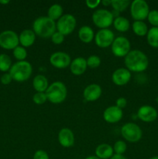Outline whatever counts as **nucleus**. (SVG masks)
I'll return each mask as SVG.
<instances>
[{
  "label": "nucleus",
  "instance_id": "12",
  "mask_svg": "<svg viewBox=\"0 0 158 159\" xmlns=\"http://www.w3.org/2000/svg\"><path fill=\"white\" fill-rule=\"evenodd\" d=\"M50 62L54 68L63 69L71 65V59L69 54L67 53L57 51L51 54L50 57Z\"/></svg>",
  "mask_w": 158,
  "mask_h": 159
},
{
  "label": "nucleus",
  "instance_id": "13",
  "mask_svg": "<svg viewBox=\"0 0 158 159\" xmlns=\"http://www.w3.org/2000/svg\"><path fill=\"white\" fill-rule=\"evenodd\" d=\"M137 116L140 120L146 123H150L156 120L158 116V113L154 107L145 105L141 107L138 110Z\"/></svg>",
  "mask_w": 158,
  "mask_h": 159
},
{
  "label": "nucleus",
  "instance_id": "15",
  "mask_svg": "<svg viewBox=\"0 0 158 159\" xmlns=\"http://www.w3.org/2000/svg\"><path fill=\"white\" fill-rule=\"evenodd\" d=\"M112 79L116 85H126L131 79V73L127 68H119L112 73Z\"/></svg>",
  "mask_w": 158,
  "mask_h": 159
},
{
  "label": "nucleus",
  "instance_id": "26",
  "mask_svg": "<svg viewBox=\"0 0 158 159\" xmlns=\"http://www.w3.org/2000/svg\"><path fill=\"white\" fill-rule=\"evenodd\" d=\"M133 31L136 35L139 37H143L147 35L148 32V28L147 24L143 21H134L132 25Z\"/></svg>",
  "mask_w": 158,
  "mask_h": 159
},
{
  "label": "nucleus",
  "instance_id": "35",
  "mask_svg": "<svg viewBox=\"0 0 158 159\" xmlns=\"http://www.w3.org/2000/svg\"><path fill=\"white\" fill-rule=\"evenodd\" d=\"M33 159H50L49 155L45 151L38 150L34 153Z\"/></svg>",
  "mask_w": 158,
  "mask_h": 159
},
{
  "label": "nucleus",
  "instance_id": "40",
  "mask_svg": "<svg viewBox=\"0 0 158 159\" xmlns=\"http://www.w3.org/2000/svg\"><path fill=\"white\" fill-rule=\"evenodd\" d=\"M101 3L102 5H104L105 6H108L109 5H111L112 1H110V0H103V1H101Z\"/></svg>",
  "mask_w": 158,
  "mask_h": 159
},
{
  "label": "nucleus",
  "instance_id": "22",
  "mask_svg": "<svg viewBox=\"0 0 158 159\" xmlns=\"http://www.w3.org/2000/svg\"><path fill=\"white\" fill-rule=\"evenodd\" d=\"M78 37L82 42L85 43H88L92 41L93 39L94 38V31L90 26H83L79 30Z\"/></svg>",
  "mask_w": 158,
  "mask_h": 159
},
{
  "label": "nucleus",
  "instance_id": "5",
  "mask_svg": "<svg viewBox=\"0 0 158 159\" xmlns=\"http://www.w3.org/2000/svg\"><path fill=\"white\" fill-rule=\"evenodd\" d=\"M92 21L97 27L101 29H108L114 21V16L110 11L99 9L92 14Z\"/></svg>",
  "mask_w": 158,
  "mask_h": 159
},
{
  "label": "nucleus",
  "instance_id": "29",
  "mask_svg": "<svg viewBox=\"0 0 158 159\" xmlns=\"http://www.w3.org/2000/svg\"><path fill=\"white\" fill-rule=\"evenodd\" d=\"M13 56L18 61H25V59L27 57V51L25 49V48L22 46H18L13 50Z\"/></svg>",
  "mask_w": 158,
  "mask_h": 159
},
{
  "label": "nucleus",
  "instance_id": "20",
  "mask_svg": "<svg viewBox=\"0 0 158 159\" xmlns=\"http://www.w3.org/2000/svg\"><path fill=\"white\" fill-rule=\"evenodd\" d=\"M95 156L100 159H109L113 156V148L108 144H101L94 151Z\"/></svg>",
  "mask_w": 158,
  "mask_h": 159
},
{
  "label": "nucleus",
  "instance_id": "43",
  "mask_svg": "<svg viewBox=\"0 0 158 159\" xmlns=\"http://www.w3.org/2000/svg\"><path fill=\"white\" fill-rule=\"evenodd\" d=\"M149 159H158V156H153V157H152V158H150Z\"/></svg>",
  "mask_w": 158,
  "mask_h": 159
},
{
  "label": "nucleus",
  "instance_id": "8",
  "mask_svg": "<svg viewBox=\"0 0 158 159\" xmlns=\"http://www.w3.org/2000/svg\"><path fill=\"white\" fill-rule=\"evenodd\" d=\"M77 24L75 17L71 14H64L56 23L57 31L63 35H68L74 30Z\"/></svg>",
  "mask_w": 158,
  "mask_h": 159
},
{
  "label": "nucleus",
  "instance_id": "32",
  "mask_svg": "<svg viewBox=\"0 0 158 159\" xmlns=\"http://www.w3.org/2000/svg\"><path fill=\"white\" fill-rule=\"evenodd\" d=\"M147 20L153 27H158V10L153 9V10L150 11Z\"/></svg>",
  "mask_w": 158,
  "mask_h": 159
},
{
  "label": "nucleus",
  "instance_id": "14",
  "mask_svg": "<svg viewBox=\"0 0 158 159\" xmlns=\"http://www.w3.org/2000/svg\"><path fill=\"white\" fill-rule=\"evenodd\" d=\"M122 110L116 106H112L105 109L103 113V118L108 124H115L119 122L122 118Z\"/></svg>",
  "mask_w": 158,
  "mask_h": 159
},
{
  "label": "nucleus",
  "instance_id": "25",
  "mask_svg": "<svg viewBox=\"0 0 158 159\" xmlns=\"http://www.w3.org/2000/svg\"><path fill=\"white\" fill-rule=\"evenodd\" d=\"M147 43L152 48H158V27H152L148 30L147 34Z\"/></svg>",
  "mask_w": 158,
  "mask_h": 159
},
{
  "label": "nucleus",
  "instance_id": "36",
  "mask_svg": "<svg viewBox=\"0 0 158 159\" xmlns=\"http://www.w3.org/2000/svg\"><path fill=\"white\" fill-rule=\"evenodd\" d=\"M0 81H1V82L3 85H9L12 81V78L9 73H5V74H3L2 75Z\"/></svg>",
  "mask_w": 158,
  "mask_h": 159
},
{
  "label": "nucleus",
  "instance_id": "28",
  "mask_svg": "<svg viewBox=\"0 0 158 159\" xmlns=\"http://www.w3.org/2000/svg\"><path fill=\"white\" fill-rule=\"evenodd\" d=\"M113 9L117 11L118 12L125 11L130 5V2L129 0H113L111 3Z\"/></svg>",
  "mask_w": 158,
  "mask_h": 159
},
{
  "label": "nucleus",
  "instance_id": "44",
  "mask_svg": "<svg viewBox=\"0 0 158 159\" xmlns=\"http://www.w3.org/2000/svg\"><path fill=\"white\" fill-rule=\"evenodd\" d=\"M156 102H157V103H158V96H157V98H156Z\"/></svg>",
  "mask_w": 158,
  "mask_h": 159
},
{
  "label": "nucleus",
  "instance_id": "42",
  "mask_svg": "<svg viewBox=\"0 0 158 159\" xmlns=\"http://www.w3.org/2000/svg\"><path fill=\"white\" fill-rule=\"evenodd\" d=\"M85 159H100V158H99L98 157H96L95 155H91V156L87 157Z\"/></svg>",
  "mask_w": 158,
  "mask_h": 159
},
{
  "label": "nucleus",
  "instance_id": "16",
  "mask_svg": "<svg viewBox=\"0 0 158 159\" xmlns=\"http://www.w3.org/2000/svg\"><path fill=\"white\" fill-rule=\"evenodd\" d=\"M102 93V90L100 85L98 84H90L84 89L83 96L85 100L94 102L100 98Z\"/></svg>",
  "mask_w": 158,
  "mask_h": 159
},
{
  "label": "nucleus",
  "instance_id": "24",
  "mask_svg": "<svg viewBox=\"0 0 158 159\" xmlns=\"http://www.w3.org/2000/svg\"><path fill=\"white\" fill-rule=\"evenodd\" d=\"M63 16V8L60 4H54L48 9L47 16L52 20H58Z\"/></svg>",
  "mask_w": 158,
  "mask_h": 159
},
{
  "label": "nucleus",
  "instance_id": "23",
  "mask_svg": "<svg viewBox=\"0 0 158 159\" xmlns=\"http://www.w3.org/2000/svg\"><path fill=\"white\" fill-rule=\"evenodd\" d=\"M113 26H114L115 29L119 32H126L129 29L130 23L125 17L118 16L114 19Z\"/></svg>",
  "mask_w": 158,
  "mask_h": 159
},
{
  "label": "nucleus",
  "instance_id": "11",
  "mask_svg": "<svg viewBox=\"0 0 158 159\" xmlns=\"http://www.w3.org/2000/svg\"><path fill=\"white\" fill-rule=\"evenodd\" d=\"M94 39L98 47L105 48L112 44L115 40V34L109 29H101L95 34Z\"/></svg>",
  "mask_w": 158,
  "mask_h": 159
},
{
  "label": "nucleus",
  "instance_id": "6",
  "mask_svg": "<svg viewBox=\"0 0 158 159\" xmlns=\"http://www.w3.org/2000/svg\"><path fill=\"white\" fill-rule=\"evenodd\" d=\"M150 12L149 6L145 0H134L130 5V13L135 21H143Z\"/></svg>",
  "mask_w": 158,
  "mask_h": 159
},
{
  "label": "nucleus",
  "instance_id": "41",
  "mask_svg": "<svg viewBox=\"0 0 158 159\" xmlns=\"http://www.w3.org/2000/svg\"><path fill=\"white\" fill-rule=\"evenodd\" d=\"M9 3V0H0V4H3V5H6Z\"/></svg>",
  "mask_w": 158,
  "mask_h": 159
},
{
  "label": "nucleus",
  "instance_id": "21",
  "mask_svg": "<svg viewBox=\"0 0 158 159\" xmlns=\"http://www.w3.org/2000/svg\"><path fill=\"white\" fill-rule=\"evenodd\" d=\"M33 86L37 93H45L49 87L48 79L43 75H37L33 81Z\"/></svg>",
  "mask_w": 158,
  "mask_h": 159
},
{
  "label": "nucleus",
  "instance_id": "33",
  "mask_svg": "<svg viewBox=\"0 0 158 159\" xmlns=\"http://www.w3.org/2000/svg\"><path fill=\"white\" fill-rule=\"evenodd\" d=\"M47 100V97L45 93H37L33 96V101L37 105H42Z\"/></svg>",
  "mask_w": 158,
  "mask_h": 159
},
{
  "label": "nucleus",
  "instance_id": "31",
  "mask_svg": "<svg viewBox=\"0 0 158 159\" xmlns=\"http://www.w3.org/2000/svg\"><path fill=\"white\" fill-rule=\"evenodd\" d=\"M87 65L91 68H96L101 65L100 57L97 55H91L87 59Z\"/></svg>",
  "mask_w": 158,
  "mask_h": 159
},
{
  "label": "nucleus",
  "instance_id": "7",
  "mask_svg": "<svg viewBox=\"0 0 158 159\" xmlns=\"http://www.w3.org/2000/svg\"><path fill=\"white\" fill-rule=\"evenodd\" d=\"M121 134L124 139L130 143L138 142L143 136L141 128L134 123H127L124 124L121 128Z\"/></svg>",
  "mask_w": 158,
  "mask_h": 159
},
{
  "label": "nucleus",
  "instance_id": "10",
  "mask_svg": "<svg viewBox=\"0 0 158 159\" xmlns=\"http://www.w3.org/2000/svg\"><path fill=\"white\" fill-rule=\"evenodd\" d=\"M20 43L18 34L13 30H5L0 34V47L6 50H14Z\"/></svg>",
  "mask_w": 158,
  "mask_h": 159
},
{
  "label": "nucleus",
  "instance_id": "19",
  "mask_svg": "<svg viewBox=\"0 0 158 159\" xmlns=\"http://www.w3.org/2000/svg\"><path fill=\"white\" fill-rule=\"evenodd\" d=\"M20 43L23 48H28L32 46L36 40V34L32 30L26 29L21 32L19 36Z\"/></svg>",
  "mask_w": 158,
  "mask_h": 159
},
{
  "label": "nucleus",
  "instance_id": "27",
  "mask_svg": "<svg viewBox=\"0 0 158 159\" xmlns=\"http://www.w3.org/2000/svg\"><path fill=\"white\" fill-rule=\"evenodd\" d=\"M12 65V60L8 54H0V71L6 72L10 70Z\"/></svg>",
  "mask_w": 158,
  "mask_h": 159
},
{
  "label": "nucleus",
  "instance_id": "37",
  "mask_svg": "<svg viewBox=\"0 0 158 159\" xmlns=\"http://www.w3.org/2000/svg\"><path fill=\"white\" fill-rule=\"evenodd\" d=\"M100 3V0H86L85 1V4L89 9H95Z\"/></svg>",
  "mask_w": 158,
  "mask_h": 159
},
{
  "label": "nucleus",
  "instance_id": "38",
  "mask_svg": "<svg viewBox=\"0 0 158 159\" xmlns=\"http://www.w3.org/2000/svg\"><path fill=\"white\" fill-rule=\"evenodd\" d=\"M127 105V100L124 97H119V99L116 100V107H119V109L122 110V109L125 108Z\"/></svg>",
  "mask_w": 158,
  "mask_h": 159
},
{
  "label": "nucleus",
  "instance_id": "1",
  "mask_svg": "<svg viewBox=\"0 0 158 159\" xmlns=\"http://www.w3.org/2000/svg\"><path fill=\"white\" fill-rule=\"evenodd\" d=\"M125 65L129 71L143 72L148 68L149 59L146 54L139 50H133L124 59Z\"/></svg>",
  "mask_w": 158,
  "mask_h": 159
},
{
  "label": "nucleus",
  "instance_id": "39",
  "mask_svg": "<svg viewBox=\"0 0 158 159\" xmlns=\"http://www.w3.org/2000/svg\"><path fill=\"white\" fill-rule=\"evenodd\" d=\"M110 159H127V158L122 155H116V154H115V155H113V156Z\"/></svg>",
  "mask_w": 158,
  "mask_h": 159
},
{
  "label": "nucleus",
  "instance_id": "34",
  "mask_svg": "<svg viewBox=\"0 0 158 159\" xmlns=\"http://www.w3.org/2000/svg\"><path fill=\"white\" fill-rule=\"evenodd\" d=\"M51 38V41L54 43V44H61L62 43L64 40V35H63L62 34L59 33L58 31H55L54 33L52 36L50 37Z\"/></svg>",
  "mask_w": 158,
  "mask_h": 159
},
{
  "label": "nucleus",
  "instance_id": "3",
  "mask_svg": "<svg viewBox=\"0 0 158 159\" xmlns=\"http://www.w3.org/2000/svg\"><path fill=\"white\" fill-rule=\"evenodd\" d=\"M32 72L33 67L31 64L26 61H22L12 65L9 73L12 76V80L23 82L30 78Z\"/></svg>",
  "mask_w": 158,
  "mask_h": 159
},
{
  "label": "nucleus",
  "instance_id": "4",
  "mask_svg": "<svg viewBox=\"0 0 158 159\" xmlns=\"http://www.w3.org/2000/svg\"><path fill=\"white\" fill-rule=\"evenodd\" d=\"M45 93L50 102L54 104H58L66 99L68 90L63 82H54L49 85Z\"/></svg>",
  "mask_w": 158,
  "mask_h": 159
},
{
  "label": "nucleus",
  "instance_id": "30",
  "mask_svg": "<svg viewBox=\"0 0 158 159\" xmlns=\"http://www.w3.org/2000/svg\"><path fill=\"white\" fill-rule=\"evenodd\" d=\"M127 149V145L124 141H117L113 146V151L116 155H123Z\"/></svg>",
  "mask_w": 158,
  "mask_h": 159
},
{
  "label": "nucleus",
  "instance_id": "18",
  "mask_svg": "<svg viewBox=\"0 0 158 159\" xmlns=\"http://www.w3.org/2000/svg\"><path fill=\"white\" fill-rule=\"evenodd\" d=\"M87 61L84 57H79L71 61L70 70L74 75H81L85 72L87 69Z\"/></svg>",
  "mask_w": 158,
  "mask_h": 159
},
{
  "label": "nucleus",
  "instance_id": "17",
  "mask_svg": "<svg viewBox=\"0 0 158 159\" xmlns=\"http://www.w3.org/2000/svg\"><path fill=\"white\" fill-rule=\"evenodd\" d=\"M58 141L64 148H71L74 144V135L69 128H62L58 133Z\"/></svg>",
  "mask_w": 158,
  "mask_h": 159
},
{
  "label": "nucleus",
  "instance_id": "2",
  "mask_svg": "<svg viewBox=\"0 0 158 159\" xmlns=\"http://www.w3.org/2000/svg\"><path fill=\"white\" fill-rule=\"evenodd\" d=\"M55 21L48 16H40L34 20L33 23V30L36 35L42 38H48L54 34L56 30Z\"/></svg>",
  "mask_w": 158,
  "mask_h": 159
},
{
  "label": "nucleus",
  "instance_id": "9",
  "mask_svg": "<svg viewBox=\"0 0 158 159\" xmlns=\"http://www.w3.org/2000/svg\"><path fill=\"white\" fill-rule=\"evenodd\" d=\"M130 42L126 37H118L115 38L112 44L111 45L112 52L116 57H125L130 51Z\"/></svg>",
  "mask_w": 158,
  "mask_h": 159
}]
</instances>
